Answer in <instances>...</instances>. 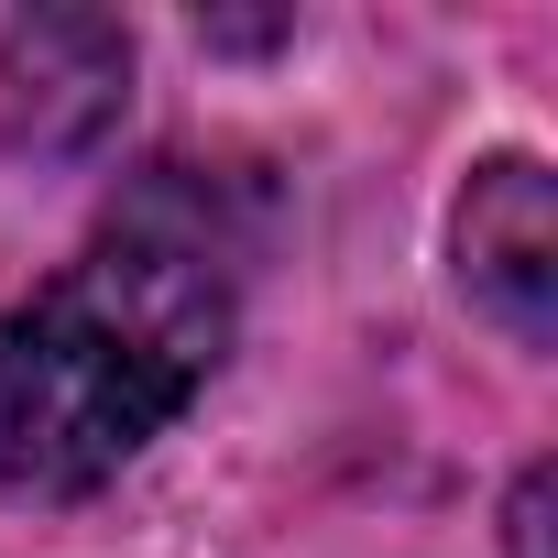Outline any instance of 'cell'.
<instances>
[{
  "label": "cell",
  "mask_w": 558,
  "mask_h": 558,
  "mask_svg": "<svg viewBox=\"0 0 558 558\" xmlns=\"http://www.w3.org/2000/svg\"><path fill=\"white\" fill-rule=\"evenodd\" d=\"M230 318L241 263L219 197L186 165H154L56 286L0 318V493L77 504L132 471L208 395Z\"/></svg>",
  "instance_id": "6da1fadb"
},
{
  "label": "cell",
  "mask_w": 558,
  "mask_h": 558,
  "mask_svg": "<svg viewBox=\"0 0 558 558\" xmlns=\"http://www.w3.org/2000/svg\"><path fill=\"white\" fill-rule=\"evenodd\" d=\"M449 252H460L471 307H493L525 351H547V329H558V186L536 154H493L460 186Z\"/></svg>",
  "instance_id": "7a4b0ae2"
},
{
  "label": "cell",
  "mask_w": 558,
  "mask_h": 558,
  "mask_svg": "<svg viewBox=\"0 0 558 558\" xmlns=\"http://www.w3.org/2000/svg\"><path fill=\"white\" fill-rule=\"evenodd\" d=\"M132 99V34L110 12H23L0 34V110H12V143L34 154H77L121 121Z\"/></svg>",
  "instance_id": "3957f363"
},
{
  "label": "cell",
  "mask_w": 558,
  "mask_h": 558,
  "mask_svg": "<svg viewBox=\"0 0 558 558\" xmlns=\"http://www.w3.org/2000/svg\"><path fill=\"white\" fill-rule=\"evenodd\" d=\"M547 504H558V471H525L504 504V558H547Z\"/></svg>",
  "instance_id": "277c9868"
}]
</instances>
